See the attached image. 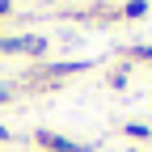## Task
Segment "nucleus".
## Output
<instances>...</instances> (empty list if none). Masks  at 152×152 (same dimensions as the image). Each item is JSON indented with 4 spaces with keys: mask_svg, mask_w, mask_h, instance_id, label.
Returning a JSON list of instances; mask_svg holds the SVG:
<instances>
[{
    "mask_svg": "<svg viewBox=\"0 0 152 152\" xmlns=\"http://www.w3.org/2000/svg\"><path fill=\"white\" fill-rule=\"evenodd\" d=\"M0 51H26V55H47V38H38V34H21V38H0Z\"/></svg>",
    "mask_w": 152,
    "mask_h": 152,
    "instance_id": "obj_1",
    "label": "nucleus"
},
{
    "mask_svg": "<svg viewBox=\"0 0 152 152\" xmlns=\"http://www.w3.org/2000/svg\"><path fill=\"white\" fill-rule=\"evenodd\" d=\"M34 140L42 144L47 152H93V148H85V144H76V140H68V135H55V131H38Z\"/></svg>",
    "mask_w": 152,
    "mask_h": 152,
    "instance_id": "obj_2",
    "label": "nucleus"
},
{
    "mask_svg": "<svg viewBox=\"0 0 152 152\" xmlns=\"http://www.w3.org/2000/svg\"><path fill=\"white\" fill-rule=\"evenodd\" d=\"M123 135H131V140H148L152 127H148V123H123Z\"/></svg>",
    "mask_w": 152,
    "mask_h": 152,
    "instance_id": "obj_3",
    "label": "nucleus"
},
{
    "mask_svg": "<svg viewBox=\"0 0 152 152\" xmlns=\"http://www.w3.org/2000/svg\"><path fill=\"white\" fill-rule=\"evenodd\" d=\"M148 13V0H127L123 4V17H144Z\"/></svg>",
    "mask_w": 152,
    "mask_h": 152,
    "instance_id": "obj_4",
    "label": "nucleus"
},
{
    "mask_svg": "<svg viewBox=\"0 0 152 152\" xmlns=\"http://www.w3.org/2000/svg\"><path fill=\"white\" fill-rule=\"evenodd\" d=\"M127 72H131L127 64H123V68H114V72H110V85H114V89H123V80H127Z\"/></svg>",
    "mask_w": 152,
    "mask_h": 152,
    "instance_id": "obj_5",
    "label": "nucleus"
},
{
    "mask_svg": "<svg viewBox=\"0 0 152 152\" xmlns=\"http://www.w3.org/2000/svg\"><path fill=\"white\" fill-rule=\"evenodd\" d=\"M9 97H13V89H9V85H0V106H4Z\"/></svg>",
    "mask_w": 152,
    "mask_h": 152,
    "instance_id": "obj_6",
    "label": "nucleus"
},
{
    "mask_svg": "<svg viewBox=\"0 0 152 152\" xmlns=\"http://www.w3.org/2000/svg\"><path fill=\"white\" fill-rule=\"evenodd\" d=\"M13 13V0H0V17H9Z\"/></svg>",
    "mask_w": 152,
    "mask_h": 152,
    "instance_id": "obj_7",
    "label": "nucleus"
},
{
    "mask_svg": "<svg viewBox=\"0 0 152 152\" xmlns=\"http://www.w3.org/2000/svg\"><path fill=\"white\" fill-rule=\"evenodd\" d=\"M9 140H13V131H9V127H0V144H9Z\"/></svg>",
    "mask_w": 152,
    "mask_h": 152,
    "instance_id": "obj_8",
    "label": "nucleus"
},
{
    "mask_svg": "<svg viewBox=\"0 0 152 152\" xmlns=\"http://www.w3.org/2000/svg\"><path fill=\"white\" fill-rule=\"evenodd\" d=\"M42 152H47V148H42Z\"/></svg>",
    "mask_w": 152,
    "mask_h": 152,
    "instance_id": "obj_9",
    "label": "nucleus"
}]
</instances>
